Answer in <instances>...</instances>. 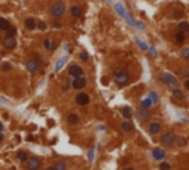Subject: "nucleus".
Listing matches in <instances>:
<instances>
[{
    "instance_id": "nucleus-21",
    "label": "nucleus",
    "mask_w": 189,
    "mask_h": 170,
    "mask_svg": "<svg viewBox=\"0 0 189 170\" xmlns=\"http://www.w3.org/2000/svg\"><path fill=\"white\" fill-rule=\"evenodd\" d=\"M173 96H174L176 99H179V101H183V99H185V95H183V92H182V90H179V89L173 90Z\"/></svg>"
},
{
    "instance_id": "nucleus-16",
    "label": "nucleus",
    "mask_w": 189,
    "mask_h": 170,
    "mask_svg": "<svg viewBox=\"0 0 189 170\" xmlns=\"http://www.w3.org/2000/svg\"><path fill=\"white\" fill-rule=\"evenodd\" d=\"M24 25H25L27 30H34L35 27H37V21H35L34 18H27L25 22H24Z\"/></svg>"
},
{
    "instance_id": "nucleus-9",
    "label": "nucleus",
    "mask_w": 189,
    "mask_h": 170,
    "mask_svg": "<svg viewBox=\"0 0 189 170\" xmlns=\"http://www.w3.org/2000/svg\"><path fill=\"white\" fill-rule=\"evenodd\" d=\"M75 102H77V105H80V107H86V105H89V102H90L89 93H86V92L78 93V95L75 96Z\"/></svg>"
},
{
    "instance_id": "nucleus-17",
    "label": "nucleus",
    "mask_w": 189,
    "mask_h": 170,
    "mask_svg": "<svg viewBox=\"0 0 189 170\" xmlns=\"http://www.w3.org/2000/svg\"><path fill=\"white\" fill-rule=\"evenodd\" d=\"M177 33H182V34L189 33V22H186V21H182V22L179 24V31H177Z\"/></svg>"
},
{
    "instance_id": "nucleus-1",
    "label": "nucleus",
    "mask_w": 189,
    "mask_h": 170,
    "mask_svg": "<svg viewBox=\"0 0 189 170\" xmlns=\"http://www.w3.org/2000/svg\"><path fill=\"white\" fill-rule=\"evenodd\" d=\"M160 80H161L163 83H166L172 90H176V89H177V85H179V83H177L176 77L172 76V74H169V73H161V74H160Z\"/></svg>"
},
{
    "instance_id": "nucleus-30",
    "label": "nucleus",
    "mask_w": 189,
    "mask_h": 170,
    "mask_svg": "<svg viewBox=\"0 0 189 170\" xmlns=\"http://www.w3.org/2000/svg\"><path fill=\"white\" fill-rule=\"evenodd\" d=\"M80 59H81V61H84V62H86V61H89V55H87L86 51H83L81 53H80Z\"/></svg>"
},
{
    "instance_id": "nucleus-2",
    "label": "nucleus",
    "mask_w": 189,
    "mask_h": 170,
    "mask_svg": "<svg viewBox=\"0 0 189 170\" xmlns=\"http://www.w3.org/2000/svg\"><path fill=\"white\" fill-rule=\"evenodd\" d=\"M64 14H65V3L56 2L50 6V15L53 18H61L64 17Z\"/></svg>"
},
{
    "instance_id": "nucleus-18",
    "label": "nucleus",
    "mask_w": 189,
    "mask_h": 170,
    "mask_svg": "<svg viewBox=\"0 0 189 170\" xmlns=\"http://www.w3.org/2000/svg\"><path fill=\"white\" fill-rule=\"evenodd\" d=\"M121 129H123L126 133H130V132L133 130V124H132L130 121H127V120H126V121H123V123H121Z\"/></svg>"
},
{
    "instance_id": "nucleus-34",
    "label": "nucleus",
    "mask_w": 189,
    "mask_h": 170,
    "mask_svg": "<svg viewBox=\"0 0 189 170\" xmlns=\"http://www.w3.org/2000/svg\"><path fill=\"white\" fill-rule=\"evenodd\" d=\"M183 87H185L186 90H189V79H186V80L183 82Z\"/></svg>"
},
{
    "instance_id": "nucleus-39",
    "label": "nucleus",
    "mask_w": 189,
    "mask_h": 170,
    "mask_svg": "<svg viewBox=\"0 0 189 170\" xmlns=\"http://www.w3.org/2000/svg\"><path fill=\"white\" fill-rule=\"evenodd\" d=\"M3 139H5V138H3V135H2V133H0V142H2V141H3Z\"/></svg>"
},
{
    "instance_id": "nucleus-24",
    "label": "nucleus",
    "mask_w": 189,
    "mask_h": 170,
    "mask_svg": "<svg viewBox=\"0 0 189 170\" xmlns=\"http://www.w3.org/2000/svg\"><path fill=\"white\" fill-rule=\"evenodd\" d=\"M53 169L55 170H67V164L62 163V161H58V163L53 166Z\"/></svg>"
},
{
    "instance_id": "nucleus-4",
    "label": "nucleus",
    "mask_w": 189,
    "mask_h": 170,
    "mask_svg": "<svg viewBox=\"0 0 189 170\" xmlns=\"http://www.w3.org/2000/svg\"><path fill=\"white\" fill-rule=\"evenodd\" d=\"M174 141H176V135L173 133V132H167V133H164V135L161 136V147L163 148H170L174 145Z\"/></svg>"
},
{
    "instance_id": "nucleus-35",
    "label": "nucleus",
    "mask_w": 189,
    "mask_h": 170,
    "mask_svg": "<svg viewBox=\"0 0 189 170\" xmlns=\"http://www.w3.org/2000/svg\"><path fill=\"white\" fill-rule=\"evenodd\" d=\"M151 98H152L154 101H157V93H155V92H151Z\"/></svg>"
},
{
    "instance_id": "nucleus-27",
    "label": "nucleus",
    "mask_w": 189,
    "mask_h": 170,
    "mask_svg": "<svg viewBox=\"0 0 189 170\" xmlns=\"http://www.w3.org/2000/svg\"><path fill=\"white\" fill-rule=\"evenodd\" d=\"M160 170H172V164L167 163V161H166V163L163 161V163L160 164Z\"/></svg>"
},
{
    "instance_id": "nucleus-15",
    "label": "nucleus",
    "mask_w": 189,
    "mask_h": 170,
    "mask_svg": "<svg viewBox=\"0 0 189 170\" xmlns=\"http://www.w3.org/2000/svg\"><path fill=\"white\" fill-rule=\"evenodd\" d=\"M43 46H44V49L46 51H55L56 49V43L52 40V39H46L44 42H43Z\"/></svg>"
},
{
    "instance_id": "nucleus-41",
    "label": "nucleus",
    "mask_w": 189,
    "mask_h": 170,
    "mask_svg": "<svg viewBox=\"0 0 189 170\" xmlns=\"http://www.w3.org/2000/svg\"><path fill=\"white\" fill-rule=\"evenodd\" d=\"M46 170H55V169H53V167H47V169H46Z\"/></svg>"
},
{
    "instance_id": "nucleus-32",
    "label": "nucleus",
    "mask_w": 189,
    "mask_h": 170,
    "mask_svg": "<svg viewBox=\"0 0 189 170\" xmlns=\"http://www.w3.org/2000/svg\"><path fill=\"white\" fill-rule=\"evenodd\" d=\"M37 28H40V30H46V24H44L43 21H38V22H37Z\"/></svg>"
},
{
    "instance_id": "nucleus-22",
    "label": "nucleus",
    "mask_w": 189,
    "mask_h": 170,
    "mask_svg": "<svg viewBox=\"0 0 189 170\" xmlns=\"http://www.w3.org/2000/svg\"><path fill=\"white\" fill-rule=\"evenodd\" d=\"M80 121V117L77 116V114H69L68 116V123L69 124H77Z\"/></svg>"
},
{
    "instance_id": "nucleus-11",
    "label": "nucleus",
    "mask_w": 189,
    "mask_h": 170,
    "mask_svg": "<svg viewBox=\"0 0 189 170\" xmlns=\"http://www.w3.org/2000/svg\"><path fill=\"white\" fill-rule=\"evenodd\" d=\"M151 155H152L154 160H164V158H166V151L161 150V148H154Z\"/></svg>"
},
{
    "instance_id": "nucleus-25",
    "label": "nucleus",
    "mask_w": 189,
    "mask_h": 170,
    "mask_svg": "<svg viewBox=\"0 0 189 170\" xmlns=\"http://www.w3.org/2000/svg\"><path fill=\"white\" fill-rule=\"evenodd\" d=\"M179 76L185 77V80H186L189 77V68H180V70H179Z\"/></svg>"
},
{
    "instance_id": "nucleus-29",
    "label": "nucleus",
    "mask_w": 189,
    "mask_h": 170,
    "mask_svg": "<svg viewBox=\"0 0 189 170\" xmlns=\"http://www.w3.org/2000/svg\"><path fill=\"white\" fill-rule=\"evenodd\" d=\"M182 15H183V12H182L180 9H176V11H174V14H173V18L179 19V18H182Z\"/></svg>"
},
{
    "instance_id": "nucleus-38",
    "label": "nucleus",
    "mask_w": 189,
    "mask_h": 170,
    "mask_svg": "<svg viewBox=\"0 0 189 170\" xmlns=\"http://www.w3.org/2000/svg\"><path fill=\"white\" fill-rule=\"evenodd\" d=\"M2 130H3V124L0 123V133H2Z\"/></svg>"
},
{
    "instance_id": "nucleus-28",
    "label": "nucleus",
    "mask_w": 189,
    "mask_h": 170,
    "mask_svg": "<svg viewBox=\"0 0 189 170\" xmlns=\"http://www.w3.org/2000/svg\"><path fill=\"white\" fill-rule=\"evenodd\" d=\"M174 142H176L179 147H185V145H186V139H185V138H177Z\"/></svg>"
},
{
    "instance_id": "nucleus-13",
    "label": "nucleus",
    "mask_w": 189,
    "mask_h": 170,
    "mask_svg": "<svg viewBox=\"0 0 189 170\" xmlns=\"http://www.w3.org/2000/svg\"><path fill=\"white\" fill-rule=\"evenodd\" d=\"M25 67H27V70H28V71H31V73H37V71L40 70V67H38V64L35 62L34 59H30V61H27Z\"/></svg>"
},
{
    "instance_id": "nucleus-33",
    "label": "nucleus",
    "mask_w": 189,
    "mask_h": 170,
    "mask_svg": "<svg viewBox=\"0 0 189 170\" xmlns=\"http://www.w3.org/2000/svg\"><path fill=\"white\" fill-rule=\"evenodd\" d=\"M11 64H3V65H2V70H3V71H9V70H11Z\"/></svg>"
},
{
    "instance_id": "nucleus-7",
    "label": "nucleus",
    "mask_w": 189,
    "mask_h": 170,
    "mask_svg": "<svg viewBox=\"0 0 189 170\" xmlns=\"http://www.w3.org/2000/svg\"><path fill=\"white\" fill-rule=\"evenodd\" d=\"M27 170H40L41 167V161L37 157H28V160L25 161Z\"/></svg>"
},
{
    "instance_id": "nucleus-12",
    "label": "nucleus",
    "mask_w": 189,
    "mask_h": 170,
    "mask_svg": "<svg viewBox=\"0 0 189 170\" xmlns=\"http://www.w3.org/2000/svg\"><path fill=\"white\" fill-rule=\"evenodd\" d=\"M148 130H149V133H151V135H158V133L161 132V124H160L158 121H152V123L149 124Z\"/></svg>"
},
{
    "instance_id": "nucleus-20",
    "label": "nucleus",
    "mask_w": 189,
    "mask_h": 170,
    "mask_svg": "<svg viewBox=\"0 0 189 170\" xmlns=\"http://www.w3.org/2000/svg\"><path fill=\"white\" fill-rule=\"evenodd\" d=\"M17 158L21 160V161H27V160H28V153H27V151H18Z\"/></svg>"
},
{
    "instance_id": "nucleus-36",
    "label": "nucleus",
    "mask_w": 189,
    "mask_h": 170,
    "mask_svg": "<svg viewBox=\"0 0 189 170\" xmlns=\"http://www.w3.org/2000/svg\"><path fill=\"white\" fill-rule=\"evenodd\" d=\"M182 53H183V56H189V49H186V51H183Z\"/></svg>"
},
{
    "instance_id": "nucleus-23",
    "label": "nucleus",
    "mask_w": 189,
    "mask_h": 170,
    "mask_svg": "<svg viewBox=\"0 0 189 170\" xmlns=\"http://www.w3.org/2000/svg\"><path fill=\"white\" fill-rule=\"evenodd\" d=\"M121 113H123L124 119H130V117H132V110H130V107H123Z\"/></svg>"
},
{
    "instance_id": "nucleus-19",
    "label": "nucleus",
    "mask_w": 189,
    "mask_h": 170,
    "mask_svg": "<svg viewBox=\"0 0 189 170\" xmlns=\"http://www.w3.org/2000/svg\"><path fill=\"white\" fill-rule=\"evenodd\" d=\"M9 28H11V22L8 19H5V18H0V30L2 31H8Z\"/></svg>"
},
{
    "instance_id": "nucleus-6",
    "label": "nucleus",
    "mask_w": 189,
    "mask_h": 170,
    "mask_svg": "<svg viewBox=\"0 0 189 170\" xmlns=\"http://www.w3.org/2000/svg\"><path fill=\"white\" fill-rule=\"evenodd\" d=\"M136 119L140 121V123H145V121H148V120L151 119V111L148 110V108H138L136 110Z\"/></svg>"
},
{
    "instance_id": "nucleus-37",
    "label": "nucleus",
    "mask_w": 189,
    "mask_h": 170,
    "mask_svg": "<svg viewBox=\"0 0 189 170\" xmlns=\"http://www.w3.org/2000/svg\"><path fill=\"white\" fill-rule=\"evenodd\" d=\"M61 27H62V25H61L59 22H55V28H61Z\"/></svg>"
},
{
    "instance_id": "nucleus-31",
    "label": "nucleus",
    "mask_w": 189,
    "mask_h": 170,
    "mask_svg": "<svg viewBox=\"0 0 189 170\" xmlns=\"http://www.w3.org/2000/svg\"><path fill=\"white\" fill-rule=\"evenodd\" d=\"M15 34H17V30L11 27V28L8 30V34H6V36H11V37H15Z\"/></svg>"
},
{
    "instance_id": "nucleus-40",
    "label": "nucleus",
    "mask_w": 189,
    "mask_h": 170,
    "mask_svg": "<svg viewBox=\"0 0 189 170\" xmlns=\"http://www.w3.org/2000/svg\"><path fill=\"white\" fill-rule=\"evenodd\" d=\"M124 170H135V169H133V167H126Z\"/></svg>"
},
{
    "instance_id": "nucleus-10",
    "label": "nucleus",
    "mask_w": 189,
    "mask_h": 170,
    "mask_svg": "<svg viewBox=\"0 0 189 170\" xmlns=\"http://www.w3.org/2000/svg\"><path fill=\"white\" fill-rule=\"evenodd\" d=\"M86 85H87L86 77H77V79H74L72 83H71L72 89H75V90H81V89H84Z\"/></svg>"
},
{
    "instance_id": "nucleus-5",
    "label": "nucleus",
    "mask_w": 189,
    "mask_h": 170,
    "mask_svg": "<svg viewBox=\"0 0 189 170\" xmlns=\"http://www.w3.org/2000/svg\"><path fill=\"white\" fill-rule=\"evenodd\" d=\"M68 76H71L72 79H77V77H84V70L77 65V64H72L68 67Z\"/></svg>"
},
{
    "instance_id": "nucleus-14",
    "label": "nucleus",
    "mask_w": 189,
    "mask_h": 170,
    "mask_svg": "<svg viewBox=\"0 0 189 170\" xmlns=\"http://www.w3.org/2000/svg\"><path fill=\"white\" fill-rule=\"evenodd\" d=\"M69 14H71V17L72 18H80L81 17V14H83V9H81L80 6H71Z\"/></svg>"
},
{
    "instance_id": "nucleus-8",
    "label": "nucleus",
    "mask_w": 189,
    "mask_h": 170,
    "mask_svg": "<svg viewBox=\"0 0 189 170\" xmlns=\"http://www.w3.org/2000/svg\"><path fill=\"white\" fill-rule=\"evenodd\" d=\"M2 45H3L5 49L12 51V49L17 48V39H15V37H11V36H6V37L2 40Z\"/></svg>"
},
{
    "instance_id": "nucleus-3",
    "label": "nucleus",
    "mask_w": 189,
    "mask_h": 170,
    "mask_svg": "<svg viewBox=\"0 0 189 170\" xmlns=\"http://www.w3.org/2000/svg\"><path fill=\"white\" fill-rule=\"evenodd\" d=\"M114 83L117 86H124L129 83V74L124 71V70H115V79H114Z\"/></svg>"
},
{
    "instance_id": "nucleus-26",
    "label": "nucleus",
    "mask_w": 189,
    "mask_h": 170,
    "mask_svg": "<svg viewBox=\"0 0 189 170\" xmlns=\"http://www.w3.org/2000/svg\"><path fill=\"white\" fill-rule=\"evenodd\" d=\"M174 40H176L177 43H183V42H185V34L177 33L176 34V37H174Z\"/></svg>"
}]
</instances>
